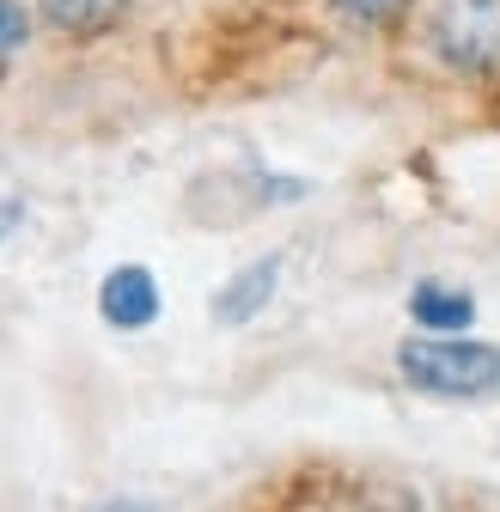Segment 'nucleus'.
Here are the masks:
<instances>
[{
  "label": "nucleus",
  "instance_id": "obj_1",
  "mask_svg": "<svg viewBox=\"0 0 500 512\" xmlns=\"http://www.w3.org/2000/svg\"><path fill=\"white\" fill-rule=\"evenodd\" d=\"M397 372L409 378V391L446 397V403H470V397H494L500 391V348L464 336H415L397 348Z\"/></svg>",
  "mask_w": 500,
  "mask_h": 512
},
{
  "label": "nucleus",
  "instance_id": "obj_2",
  "mask_svg": "<svg viewBox=\"0 0 500 512\" xmlns=\"http://www.w3.org/2000/svg\"><path fill=\"white\" fill-rule=\"evenodd\" d=\"M427 43L458 74H500V0H433Z\"/></svg>",
  "mask_w": 500,
  "mask_h": 512
},
{
  "label": "nucleus",
  "instance_id": "obj_3",
  "mask_svg": "<svg viewBox=\"0 0 500 512\" xmlns=\"http://www.w3.org/2000/svg\"><path fill=\"white\" fill-rule=\"evenodd\" d=\"M98 311H104L110 330H147L153 317H159V281H153V269H141V263L110 269L104 287H98Z\"/></svg>",
  "mask_w": 500,
  "mask_h": 512
},
{
  "label": "nucleus",
  "instance_id": "obj_4",
  "mask_svg": "<svg viewBox=\"0 0 500 512\" xmlns=\"http://www.w3.org/2000/svg\"><path fill=\"white\" fill-rule=\"evenodd\" d=\"M275 287H281V256H263V263L238 269V275L214 293L208 317H214V324H226V330H238V324H250V317L275 299Z\"/></svg>",
  "mask_w": 500,
  "mask_h": 512
},
{
  "label": "nucleus",
  "instance_id": "obj_5",
  "mask_svg": "<svg viewBox=\"0 0 500 512\" xmlns=\"http://www.w3.org/2000/svg\"><path fill=\"white\" fill-rule=\"evenodd\" d=\"M409 317H415L427 336H464L476 324V299L458 293V287H440V281H421L409 293Z\"/></svg>",
  "mask_w": 500,
  "mask_h": 512
},
{
  "label": "nucleus",
  "instance_id": "obj_6",
  "mask_svg": "<svg viewBox=\"0 0 500 512\" xmlns=\"http://www.w3.org/2000/svg\"><path fill=\"white\" fill-rule=\"evenodd\" d=\"M122 13H129V0H43V19H49L61 37H98V31H110Z\"/></svg>",
  "mask_w": 500,
  "mask_h": 512
},
{
  "label": "nucleus",
  "instance_id": "obj_7",
  "mask_svg": "<svg viewBox=\"0 0 500 512\" xmlns=\"http://www.w3.org/2000/svg\"><path fill=\"white\" fill-rule=\"evenodd\" d=\"M25 37H31V13L19 7V0H0V68L25 49Z\"/></svg>",
  "mask_w": 500,
  "mask_h": 512
},
{
  "label": "nucleus",
  "instance_id": "obj_8",
  "mask_svg": "<svg viewBox=\"0 0 500 512\" xmlns=\"http://www.w3.org/2000/svg\"><path fill=\"white\" fill-rule=\"evenodd\" d=\"M336 7H342L348 19H360V25H385V19L409 13V0H336Z\"/></svg>",
  "mask_w": 500,
  "mask_h": 512
},
{
  "label": "nucleus",
  "instance_id": "obj_9",
  "mask_svg": "<svg viewBox=\"0 0 500 512\" xmlns=\"http://www.w3.org/2000/svg\"><path fill=\"white\" fill-rule=\"evenodd\" d=\"M19 220H25V208H19L13 196H0V244L13 238V226H19Z\"/></svg>",
  "mask_w": 500,
  "mask_h": 512
},
{
  "label": "nucleus",
  "instance_id": "obj_10",
  "mask_svg": "<svg viewBox=\"0 0 500 512\" xmlns=\"http://www.w3.org/2000/svg\"><path fill=\"white\" fill-rule=\"evenodd\" d=\"M116 512H147V506H116Z\"/></svg>",
  "mask_w": 500,
  "mask_h": 512
}]
</instances>
